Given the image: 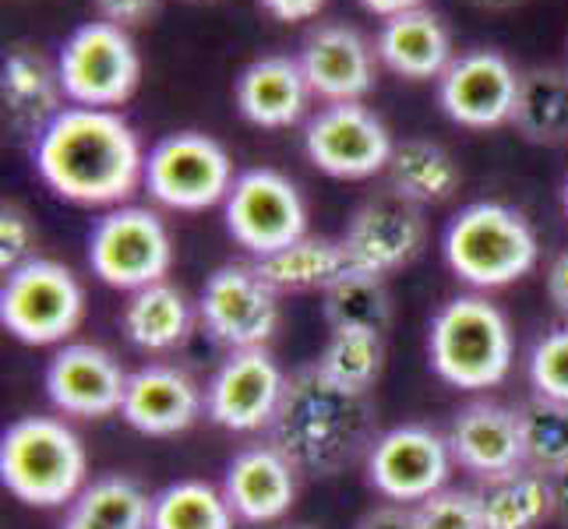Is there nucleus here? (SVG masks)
Listing matches in <instances>:
<instances>
[{
    "label": "nucleus",
    "mask_w": 568,
    "mask_h": 529,
    "mask_svg": "<svg viewBox=\"0 0 568 529\" xmlns=\"http://www.w3.org/2000/svg\"><path fill=\"white\" fill-rule=\"evenodd\" d=\"M36 173L57 199L116 208L145 184V152L116 110L64 106L36 139Z\"/></svg>",
    "instance_id": "nucleus-1"
},
{
    "label": "nucleus",
    "mask_w": 568,
    "mask_h": 529,
    "mask_svg": "<svg viewBox=\"0 0 568 529\" xmlns=\"http://www.w3.org/2000/svg\"><path fill=\"white\" fill-rule=\"evenodd\" d=\"M272 445L311 477H336L339 469L367 459L375 445V409L367 396L325 378L318 364L293 370L286 396L272 424Z\"/></svg>",
    "instance_id": "nucleus-2"
},
{
    "label": "nucleus",
    "mask_w": 568,
    "mask_h": 529,
    "mask_svg": "<svg viewBox=\"0 0 568 529\" xmlns=\"http://www.w3.org/2000/svg\"><path fill=\"white\" fill-rule=\"evenodd\" d=\"M427 353L445 385L459 391L495 388L508 378L516 360L513 325L505 311L480 293H459L430 318Z\"/></svg>",
    "instance_id": "nucleus-3"
},
{
    "label": "nucleus",
    "mask_w": 568,
    "mask_h": 529,
    "mask_svg": "<svg viewBox=\"0 0 568 529\" xmlns=\"http://www.w3.org/2000/svg\"><path fill=\"white\" fill-rule=\"evenodd\" d=\"M0 480L32 508L74 505L89 484L85 445L64 420L22 417L0 438Z\"/></svg>",
    "instance_id": "nucleus-4"
},
{
    "label": "nucleus",
    "mask_w": 568,
    "mask_h": 529,
    "mask_svg": "<svg viewBox=\"0 0 568 529\" xmlns=\"http://www.w3.org/2000/svg\"><path fill=\"white\" fill-rule=\"evenodd\" d=\"M445 265L474 289H501L530 276L540 244L530 220L501 202H474L456 212L442 237Z\"/></svg>",
    "instance_id": "nucleus-5"
},
{
    "label": "nucleus",
    "mask_w": 568,
    "mask_h": 529,
    "mask_svg": "<svg viewBox=\"0 0 568 529\" xmlns=\"http://www.w3.org/2000/svg\"><path fill=\"white\" fill-rule=\"evenodd\" d=\"M85 318V289L53 258H32L4 276L0 325L26 346H64Z\"/></svg>",
    "instance_id": "nucleus-6"
},
{
    "label": "nucleus",
    "mask_w": 568,
    "mask_h": 529,
    "mask_svg": "<svg viewBox=\"0 0 568 529\" xmlns=\"http://www.w3.org/2000/svg\"><path fill=\"white\" fill-rule=\"evenodd\" d=\"M173 265V241L160 212L142 205H116L89 233V268L95 279L139 293L163 283Z\"/></svg>",
    "instance_id": "nucleus-7"
},
{
    "label": "nucleus",
    "mask_w": 568,
    "mask_h": 529,
    "mask_svg": "<svg viewBox=\"0 0 568 529\" xmlns=\"http://www.w3.org/2000/svg\"><path fill=\"white\" fill-rule=\"evenodd\" d=\"M230 152L202 131H178L145 155V191L173 212H205L233 187Z\"/></svg>",
    "instance_id": "nucleus-8"
},
{
    "label": "nucleus",
    "mask_w": 568,
    "mask_h": 529,
    "mask_svg": "<svg viewBox=\"0 0 568 529\" xmlns=\"http://www.w3.org/2000/svg\"><path fill=\"white\" fill-rule=\"evenodd\" d=\"M64 95L74 106L113 110L128 103L142 82V57L128 29L113 22H89L74 29L57 57Z\"/></svg>",
    "instance_id": "nucleus-9"
},
{
    "label": "nucleus",
    "mask_w": 568,
    "mask_h": 529,
    "mask_svg": "<svg viewBox=\"0 0 568 529\" xmlns=\"http://www.w3.org/2000/svg\"><path fill=\"white\" fill-rule=\"evenodd\" d=\"M226 233L254 258H268L307 237V205L301 187L280 170H244L223 202Z\"/></svg>",
    "instance_id": "nucleus-10"
},
{
    "label": "nucleus",
    "mask_w": 568,
    "mask_h": 529,
    "mask_svg": "<svg viewBox=\"0 0 568 529\" xmlns=\"http://www.w3.org/2000/svg\"><path fill=\"white\" fill-rule=\"evenodd\" d=\"M448 438L424 424H403L375 438L367 452V480L392 505H420L448 487L453 477Z\"/></svg>",
    "instance_id": "nucleus-11"
},
{
    "label": "nucleus",
    "mask_w": 568,
    "mask_h": 529,
    "mask_svg": "<svg viewBox=\"0 0 568 529\" xmlns=\"http://www.w3.org/2000/svg\"><path fill=\"white\" fill-rule=\"evenodd\" d=\"M304 152L336 181H367L392 163V134L364 103H328L304 128Z\"/></svg>",
    "instance_id": "nucleus-12"
},
{
    "label": "nucleus",
    "mask_w": 568,
    "mask_h": 529,
    "mask_svg": "<svg viewBox=\"0 0 568 529\" xmlns=\"http://www.w3.org/2000/svg\"><path fill=\"white\" fill-rule=\"evenodd\" d=\"M199 318L230 349H258L280 328V293L265 283L258 265H220L205 279Z\"/></svg>",
    "instance_id": "nucleus-13"
},
{
    "label": "nucleus",
    "mask_w": 568,
    "mask_h": 529,
    "mask_svg": "<svg viewBox=\"0 0 568 529\" xmlns=\"http://www.w3.org/2000/svg\"><path fill=\"white\" fill-rule=\"evenodd\" d=\"M286 378L290 375H283V367L265 346L230 349V357L205 388V414L212 424L237 430V435L272 427L286 396Z\"/></svg>",
    "instance_id": "nucleus-14"
},
{
    "label": "nucleus",
    "mask_w": 568,
    "mask_h": 529,
    "mask_svg": "<svg viewBox=\"0 0 568 529\" xmlns=\"http://www.w3.org/2000/svg\"><path fill=\"white\" fill-rule=\"evenodd\" d=\"M427 223L420 215V205L399 199L396 191L367 199L354 215H349L343 247L354 272L364 276H388L399 272L424 251Z\"/></svg>",
    "instance_id": "nucleus-15"
},
{
    "label": "nucleus",
    "mask_w": 568,
    "mask_h": 529,
    "mask_svg": "<svg viewBox=\"0 0 568 529\" xmlns=\"http://www.w3.org/2000/svg\"><path fill=\"white\" fill-rule=\"evenodd\" d=\"M519 74L498 50L459 53L438 78V103L459 128L491 131L513 124Z\"/></svg>",
    "instance_id": "nucleus-16"
},
{
    "label": "nucleus",
    "mask_w": 568,
    "mask_h": 529,
    "mask_svg": "<svg viewBox=\"0 0 568 529\" xmlns=\"http://www.w3.org/2000/svg\"><path fill=\"white\" fill-rule=\"evenodd\" d=\"M128 375L110 349L95 343H64L47 364V396L64 417L103 420L121 414Z\"/></svg>",
    "instance_id": "nucleus-17"
},
{
    "label": "nucleus",
    "mask_w": 568,
    "mask_h": 529,
    "mask_svg": "<svg viewBox=\"0 0 568 529\" xmlns=\"http://www.w3.org/2000/svg\"><path fill=\"white\" fill-rule=\"evenodd\" d=\"M205 414V391L187 370L173 364H145L128 375L121 417L149 438H173L199 424Z\"/></svg>",
    "instance_id": "nucleus-18"
},
{
    "label": "nucleus",
    "mask_w": 568,
    "mask_h": 529,
    "mask_svg": "<svg viewBox=\"0 0 568 529\" xmlns=\"http://www.w3.org/2000/svg\"><path fill=\"white\" fill-rule=\"evenodd\" d=\"M301 68L315 95L325 103H361L375 89V53L367 39L336 22H322L304 35Z\"/></svg>",
    "instance_id": "nucleus-19"
},
{
    "label": "nucleus",
    "mask_w": 568,
    "mask_h": 529,
    "mask_svg": "<svg viewBox=\"0 0 568 529\" xmlns=\"http://www.w3.org/2000/svg\"><path fill=\"white\" fill-rule=\"evenodd\" d=\"M297 477L301 469L286 459L283 448L251 445L230 459L223 477V495L237 519L254 526L276 522L297 501Z\"/></svg>",
    "instance_id": "nucleus-20"
},
{
    "label": "nucleus",
    "mask_w": 568,
    "mask_h": 529,
    "mask_svg": "<svg viewBox=\"0 0 568 529\" xmlns=\"http://www.w3.org/2000/svg\"><path fill=\"white\" fill-rule=\"evenodd\" d=\"M448 448H453L456 466L480 480L526 466L523 459V430L519 414L501 403H469L459 409L453 427H448Z\"/></svg>",
    "instance_id": "nucleus-21"
},
{
    "label": "nucleus",
    "mask_w": 568,
    "mask_h": 529,
    "mask_svg": "<svg viewBox=\"0 0 568 529\" xmlns=\"http://www.w3.org/2000/svg\"><path fill=\"white\" fill-rule=\"evenodd\" d=\"M311 85L304 78L301 61L283 53H268L251 61L237 82H233V100H237V110L247 124L254 128H293L307 113V100H311Z\"/></svg>",
    "instance_id": "nucleus-22"
},
{
    "label": "nucleus",
    "mask_w": 568,
    "mask_h": 529,
    "mask_svg": "<svg viewBox=\"0 0 568 529\" xmlns=\"http://www.w3.org/2000/svg\"><path fill=\"white\" fill-rule=\"evenodd\" d=\"M0 100H4L8 124L18 134L39 139L53 116L64 110L61 100H68V95L61 85V71L43 53L14 47L4 57V71H0Z\"/></svg>",
    "instance_id": "nucleus-23"
},
{
    "label": "nucleus",
    "mask_w": 568,
    "mask_h": 529,
    "mask_svg": "<svg viewBox=\"0 0 568 529\" xmlns=\"http://www.w3.org/2000/svg\"><path fill=\"white\" fill-rule=\"evenodd\" d=\"M378 57L388 71H396L409 82H427L442 78L445 68L456 61L453 57V35L445 22L427 8H414L406 14L388 18L378 32Z\"/></svg>",
    "instance_id": "nucleus-24"
},
{
    "label": "nucleus",
    "mask_w": 568,
    "mask_h": 529,
    "mask_svg": "<svg viewBox=\"0 0 568 529\" xmlns=\"http://www.w3.org/2000/svg\"><path fill=\"white\" fill-rule=\"evenodd\" d=\"M265 283L283 297V293H325L339 279L354 276V265L346 258L343 241H325V237H301L268 258L254 262Z\"/></svg>",
    "instance_id": "nucleus-25"
},
{
    "label": "nucleus",
    "mask_w": 568,
    "mask_h": 529,
    "mask_svg": "<svg viewBox=\"0 0 568 529\" xmlns=\"http://www.w3.org/2000/svg\"><path fill=\"white\" fill-rule=\"evenodd\" d=\"M194 322V307L184 297V289L173 283H152L139 293H131L124 307V336L145 353L178 349Z\"/></svg>",
    "instance_id": "nucleus-26"
},
{
    "label": "nucleus",
    "mask_w": 568,
    "mask_h": 529,
    "mask_svg": "<svg viewBox=\"0 0 568 529\" xmlns=\"http://www.w3.org/2000/svg\"><path fill=\"white\" fill-rule=\"evenodd\" d=\"M477 498L487 529H537L547 516H555L551 477L537 474L530 466L480 480Z\"/></svg>",
    "instance_id": "nucleus-27"
},
{
    "label": "nucleus",
    "mask_w": 568,
    "mask_h": 529,
    "mask_svg": "<svg viewBox=\"0 0 568 529\" xmlns=\"http://www.w3.org/2000/svg\"><path fill=\"white\" fill-rule=\"evenodd\" d=\"M388 181H392V191L406 202L442 205L459 191L463 173H459V163L438 142L409 139L392 152Z\"/></svg>",
    "instance_id": "nucleus-28"
},
{
    "label": "nucleus",
    "mask_w": 568,
    "mask_h": 529,
    "mask_svg": "<svg viewBox=\"0 0 568 529\" xmlns=\"http://www.w3.org/2000/svg\"><path fill=\"white\" fill-rule=\"evenodd\" d=\"M513 128L534 145L568 142V71L534 68L519 74Z\"/></svg>",
    "instance_id": "nucleus-29"
},
{
    "label": "nucleus",
    "mask_w": 568,
    "mask_h": 529,
    "mask_svg": "<svg viewBox=\"0 0 568 529\" xmlns=\"http://www.w3.org/2000/svg\"><path fill=\"white\" fill-rule=\"evenodd\" d=\"M322 311L332 332H375L385 336L392 325V293L382 276H354L339 279L322 293Z\"/></svg>",
    "instance_id": "nucleus-30"
},
{
    "label": "nucleus",
    "mask_w": 568,
    "mask_h": 529,
    "mask_svg": "<svg viewBox=\"0 0 568 529\" xmlns=\"http://www.w3.org/2000/svg\"><path fill=\"white\" fill-rule=\"evenodd\" d=\"M233 508L223 487L205 480H181L152 498L149 529H233Z\"/></svg>",
    "instance_id": "nucleus-31"
},
{
    "label": "nucleus",
    "mask_w": 568,
    "mask_h": 529,
    "mask_svg": "<svg viewBox=\"0 0 568 529\" xmlns=\"http://www.w3.org/2000/svg\"><path fill=\"white\" fill-rule=\"evenodd\" d=\"M523 430V459L544 477H555L568 469V403L534 396L519 409Z\"/></svg>",
    "instance_id": "nucleus-32"
},
{
    "label": "nucleus",
    "mask_w": 568,
    "mask_h": 529,
    "mask_svg": "<svg viewBox=\"0 0 568 529\" xmlns=\"http://www.w3.org/2000/svg\"><path fill=\"white\" fill-rule=\"evenodd\" d=\"M315 364L325 378L367 396L385 367V336H375V332H332Z\"/></svg>",
    "instance_id": "nucleus-33"
},
{
    "label": "nucleus",
    "mask_w": 568,
    "mask_h": 529,
    "mask_svg": "<svg viewBox=\"0 0 568 529\" xmlns=\"http://www.w3.org/2000/svg\"><path fill=\"white\" fill-rule=\"evenodd\" d=\"M526 375L537 396L568 403V325L551 328L540 336L526 360Z\"/></svg>",
    "instance_id": "nucleus-34"
},
{
    "label": "nucleus",
    "mask_w": 568,
    "mask_h": 529,
    "mask_svg": "<svg viewBox=\"0 0 568 529\" xmlns=\"http://www.w3.org/2000/svg\"><path fill=\"white\" fill-rule=\"evenodd\" d=\"M414 519L417 529H487L477 491H463V487H445L414 505Z\"/></svg>",
    "instance_id": "nucleus-35"
},
{
    "label": "nucleus",
    "mask_w": 568,
    "mask_h": 529,
    "mask_svg": "<svg viewBox=\"0 0 568 529\" xmlns=\"http://www.w3.org/2000/svg\"><path fill=\"white\" fill-rule=\"evenodd\" d=\"M36 241H39L36 226L26 208H18V205L0 208V272H4V276L14 268H22L26 262L39 258Z\"/></svg>",
    "instance_id": "nucleus-36"
},
{
    "label": "nucleus",
    "mask_w": 568,
    "mask_h": 529,
    "mask_svg": "<svg viewBox=\"0 0 568 529\" xmlns=\"http://www.w3.org/2000/svg\"><path fill=\"white\" fill-rule=\"evenodd\" d=\"M95 11H100L103 22H113L121 29H134L152 18L155 0H92Z\"/></svg>",
    "instance_id": "nucleus-37"
},
{
    "label": "nucleus",
    "mask_w": 568,
    "mask_h": 529,
    "mask_svg": "<svg viewBox=\"0 0 568 529\" xmlns=\"http://www.w3.org/2000/svg\"><path fill=\"white\" fill-rule=\"evenodd\" d=\"M354 529H417V519H414V508H406V505H378V508H371V512H364Z\"/></svg>",
    "instance_id": "nucleus-38"
},
{
    "label": "nucleus",
    "mask_w": 568,
    "mask_h": 529,
    "mask_svg": "<svg viewBox=\"0 0 568 529\" xmlns=\"http://www.w3.org/2000/svg\"><path fill=\"white\" fill-rule=\"evenodd\" d=\"M262 8L280 22H307L325 8V0H262Z\"/></svg>",
    "instance_id": "nucleus-39"
},
{
    "label": "nucleus",
    "mask_w": 568,
    "mask_h": 529,
    "mask_svg": "<svg viewBox=\"0 0 568 529\" xmlns=\"http://www.w3.org/2000/svg\"><path fill=\"white\" fill-rule=\"evenodd\" d=\"M547 297L568 318V247L555 254L551 265H547Z\"/></svg>",
    "instance_id": "nucleus-40"
},
{
    "label": "nucleus",
    "mask_w": 568,
    "mask_h": 529,
    "mask_svg": "<svg viewBox=\"0 0 568 529\" xmlns=\"http://www.w3.org/2000/svg\"><path fill=\"white\" fill-rule=\"evenodd\" d=\"M361 4L371 11V14H378V18H396V14H406V11H414V8H424V0H361Z\"/></svg>",
    "instance_id": "nucleus-41"
},
{
    "label": "nucleus",
    "mask_w": 568,
    "mask_h": 529,
    "mask_svg": "<svg viewBox=\"0 0 568 529\" xmlns=\"http://www.w3.org/2000/svg\"><path fill=\"white\" fill-rule=\"evenodd\" d=\"M61 529H116V526H110V522H103L100 516L85 512V508L71 505V512H68V519L61 522Z\"/></svg>",
    "instance_id": "nucleus-42"
},
{
    "label": "nucleus",
    "mask_w": 568,
    "mask_h": 529,
    "mask_svg": "<svg viewBox=\"0 0 568 529\" xmlns=\"http://www.w3.org/2000/svg\"><path fill=\"white\" fill-rule=\"evenodd\" d=\"M551 501H555V519L568 526V469L551 477Z\"/></svg>",
    "instance_id": "nucleus-43"
},
{
    "label": "nucleus",
    "mask_w": 568,
    "mask_h": 529,
    "mask_svg": "<svg viewBox=\"0 0 568 529\" xmlns=\"http://www.w3.org/2000/svg\"><path fill=\"white\" fill-rule=\"evenodd\" d=\"M469 4H477L484 11H508V8H519L523 0H469Z\"/></svg>",
    "instance_id": "nucleus-44"
},
{
    "label": "nucleus",
    "mask_w": 568,
    "mask_h": 529,
    "mask_svg": "<svg viewBox=\"0 0 568 529\" xmlns=\"http://www.w3.org/2000/svg\"><path fill=\"white\" fill-rule=\"evenodd\" d=\"M561 205H565V215H568V176H565V184H561Z\"/></svg>",
    "instance_id": "nucleus-45"
},
{
    "label": "nucleus",
    "mask_w": 568,
    "mask_h": 529,
    "mask_svg": "<svg viewBox=\"0 0 568 529\" xmlns=\"http://www.w3.org/2000/svg\"><path fill=\"white\" fill-rule=\"evenodd\" d=\"M191 4H215V0H191Z\"/></svg>",
    "instance_id": "nucleus-46"
}]
</instances>
